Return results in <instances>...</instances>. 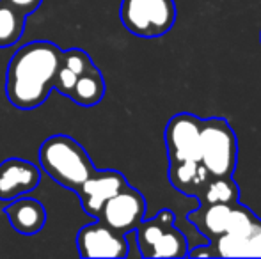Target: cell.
Listing matches in <instances>:
<instances>
[{
    "instance_id": "1",
    "label": "cell",
    "mask_w": 261,
    "mask_h": 259,
    "mask_svg": "<svg viewBox=\"0 0 261 259\" xmlns=\"http://www.w3.org/2000/svg\"><path fill=\"white\" fill-rule=\"evenodd\" d=\"M62 63V50L50 41L23 45L7 66L6 94L20 110L38 108L48 100Z\"/></svg>"
},
{
    "instance_id": "2",
    "label": "cell",
    "mask_w": 261,
    "mask_h": 259,
    "mask_svg": "<svg viewBox=\"0 0 261 259\" xmlns=\"http://www.w3.org/2000/svg\"><path fill=\"white\" fill-rule=\"evenodd\" d=\"M39 163L54 181L73 192L96 170L86 149L68 135L46 138L39 148Z\"/></svg>"
},
{
    "instance_id": "3",
    "label": "cell",
    "mask_w": 261,
    "mask_h": 259,
    "mask_svg": "<svg viewBox=\"0 0 261 259\" xmlns=\"http://www.w3.org/2000/svg\"><path fill=\"white\" fill-rule=\"evenodd\" d=\"M142 257H187L189 240L174 225V213L160 210L153 218H144L135 229Z\"/></svg>"
},
{
    "instance_id": "4",
    "label": "cell",
    "mask_w": 261,
    "mask_h": 259,
    "mask_svg": "<svg viewBox=\"0 0 261 259\" xmlns=\"http://www.w3.org/2000/svg\"><path fill=\"white\" fill-rule=\"evenodd\" d=\"M201 163L212 176H233L238 163V138L224 118L203 119Z\"/></svg>"
},
{
    "instance_id": "5",
    "label": "cell",
    "mask_w": 261,
    "mask_h": 259,
    "mask_svg": "<svg viewBox=\"0 0 261 259\" xmlns=\"http://www.w3.org/2000/svg\"><path fill=\"white\" fill-rule=\"evenodd\" d=\"M174 0H121L119 18L130 34L137 38H162L176 23Z\"/></svg>"
},
{
    "instance_id": "6",
    "label": "cell",
    "mask_w": 261,
    "mask_h": 259,
    "mask_svg": "<svg viewBox=\"0 0 261 259\" xmlns=\"http://www.w3.org/2000/svg\"><path fill=\"white\" fill-rule=\"evenodd\" d=\"M96 218L121 235L134 233L139 227V224L146 218L144 195L137 188L128 185L107 200L101 206L100 213L96 215Z\"/></svg>"
},
{
    "instance_id": "7",
    "label": "cell",
    "mask_w": 261,
    "mask_h": 259,
    "mask_svg": "<svg viewBox=\"0 0 261 259\" xmlns=\"http://www.w3.org/2000/svg\"><path fill=\"white\" fill-rule=\"evenodd\" d=\"M201 126L203 119L190 112H179L169 119L164 131L169 162L201 160Z\"/></svg>"
},
{
    "instance_id": "8",
    "label": "cell",
    "mask_w": 261,
    "mask_h": 259,
    "mask_svg": "<svg viewBox=\"0 0 261 259\" xmlns=\"http://www.w3.org/2000/svg\"><path fill=\"white\" fill-rule=\"evenodd\" d=\"M76 247L82 257H126V235L114 231L101 220L84 225L76 235Z\"/></svg>"
},
{
    "instance_id": "9",
    "label": "cell",
    "mask_w": 261,
    "mask_h": 259,
    "mask_svg": "<svg viewBox=\"0 0 261 259\" xmlns=\"http://www.w3.org/2000/svg\"><path fill=\"white\" fill-rule=\"evenodd\" d=\"M124 187H128V181L119 170L105 169V170H94L75 192L79 194L84 211L96 218L101 206L112 195H116L117 192L123 190Z\"/></svg>"
},
{
    "instance_id": "10",
    "label": "cell",
    "mask_w": 261,
    "mask_h": 259,
    "mask_svg": "<svg viewBox=\"0 0 261 259\" xmlns=\"http://www.w3.org/2000/svg\"><path fill=\"white\" fill-rule=\"evenodd\" d=\"M41 181V170L21 158H7L0 163V199L11 200L36 190Z\"/></svg>"
},
{
    "instance_id": "11",
    "label": "cell",
    "mask_w": 261,
    "mask_h": 259,
    "mask_svg": "<svg viewBox=\"0 0 261 259\" xmlns=\"http://www.w3.org/2000/svg\"><path fill=\"white\" fill-rule=\"evenodd\" d=\"M6 217L9 218V224L20 235L31 236L43 229L46 222V210L38 199L32 197H14L4 210Z\"/></svg>"
},
{
    "instance_id": "12",
    "label": "cell",
    "mask_w": 261,
    "mask_h": 259,
    "mask_svg": "<svg viewBox=\"0 0 261 259\" xmlns=\"http://www.w3.org/2000/svg\"><path fill=\"white\" fill-rule=\"evenodd\" d=\"M210 178H212V174L201 163V160L169 162V181H171L172 188L183 195L196 199Z\"/></svg>"
},
{
    "instance_id": "13",
    "label": "cell",
    "mask_w": 261,
    "mask_h": 259,
    "mask_svg": "<svg viewBox=\"0 0 261 259\" xmlns=\"http://www.w3.org/2000/svg\"><path fill=\"white\" fill-rule=\"evenodd\" d=\"M231 210H233V204H197V210L190 211L187 218L190 224L196 225L204 238L215 242L219 236L226 233Z\"/></svg>"
},
{
    "instance_id": "14",
    "label": "cell",
    "mask_w": 261,
    "mask_h": 259,
    "mask_svg": "<svg viewBox=\"0 0 261 259\" xmlns=\"http://www.w3.org/2000/svg\"><path fill=\"white\" fill-rule=\"evenodd\" d=\"M197 204H237L240 187L233 176H212L196 197Z\"/></svg>"
},
{
    "instance_id": "15",
    "label": "cell",
    "mask_w": 261,
    "mask_h": 259,
    "mask_svg": "<svg viewBox=\"0 0 261 259\" xmlns=\"http://www.w3.org/2000/svg\"><path fill=\"white\" fill-rule=\"evenodd\" d=\"M103 96L105 80L101 76V73L98 71L96 66H94L93 69H89V71H86L76 78L75 87H73L71 94L68 98H71L80 107H94V105H98L103 100Z\"/></svg>"
},
{
    "instance_id": "16",
    "label": "cell",
    "mask_w": 261,
    "mask_h": 259,
    "mask_svg": "<svg viewBox=\"0 0 261 259\" xmlns=\"http://www.w3.org/2000/svg\"><path fill=\"white\" fill-rule=\"evenodd\" d=\"M25 31V14L0 0V48L18 43Z\"/></svg>"
},
{
    "instance_id": "17",
    "label": "cell",
    "mask_w": 261,
    "mask_h": 259,
    "mask_svg": "<svg viewBox=\"0 0 261 259\" xmlns=\"http://www.w3.org/2000/svg\"><path fill=\"white\" fill-rule=\"evenodd\" d=\"M62 66L69 68L73 73H76L79 76L94 68L89 53L84 52V50H80V48H71V50H66V52H62Z\"/></svg>"
},
{
    "instance_id": "18",
    "label": "cell",
    "mask_w": 261,
    "mask_h": 259,
    "mask_svg": "<svg viewBox=\"0 0 261 259\" xmlns=\"http://www.w3.org/2000/svg\"><path fill=\"white\" fill-rule=\"evenodd\" d=\"M76 78H79V75L73 73L69 68H66V66H62L61 63V68H59L57 76H55V82H54V89L59 91L61 94H64V96H69L76 83Z\"/></svg>"
},
{
    "instance_id": "19",
    "label": "cell",
    "mask_w": 261,
    "mask_h": 259,
    "mask_svg": "<svg viewBox=\"0 0 261 259\" xmlns=\"http://www.w3.org/2000/svg\"><path fill=\"white\" fill-rule=\"evenodd\" d=\"M2 2H6L7 6L14 7L16 11H20L21 14L27 16V14L34 13V11L41 6L43 0H2Z\"/></svg>"
},
{
    "instance_id": "20",
    "label": "cell",
    "mask_w": 261,
    "mask_h": 259,
    "mask_svg": "<svg viewBox=\"0 0 261 259\" xmlns=\"http://www.w3.org/2000/svg\"><path fill=\"white\" fill-rule=\"evenodd\" d=\"M187 257H217V250L212 243H208V245H197L194 249H189Z\"/></svg>"
},
{
    "instance_id": "21",
    "label": "cell",
    "mask_w": 261,
    "mask_h": 259,
    "mask_svg": "<svg viewBox=\"0 0 261 259\" xmlns=\"http://www.w3.org/2000/svg\"><path fill=\"white\" fill-rule=\"evenodd\" d=\"M259 43H261V34H259Z\"/></svg>"
}]
</instances>
